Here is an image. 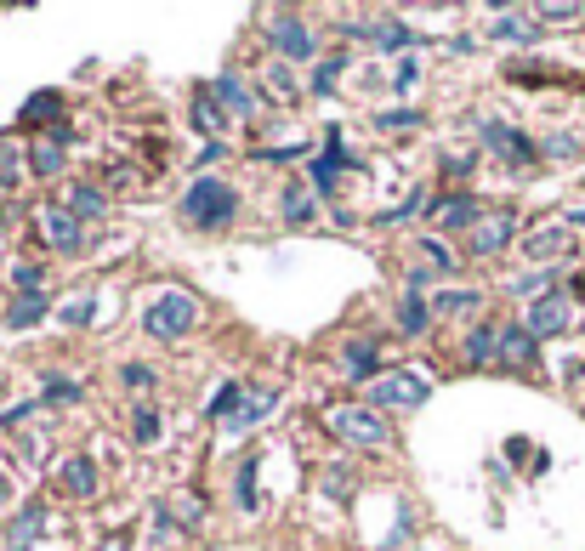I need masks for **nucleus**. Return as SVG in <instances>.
Returning <instances> with one entry per match:
<instances>
[{"instance_id":"obj_17","label":"nucleus","mask_w":585,"mask_h":551,"mask_svg":"<svg viewBox=\"0 0 585 551\" xmlns=\"http://www.w3.org/2000/svg\"><path fill=\"white\" fill-rule=\"evenodd\" d=\"M46 517H52V512H46V500H29V506L6 523V529H12V534H6V551H29V546H35L40 534H46Z\"/></svg>"},{"instance_id":"obj_13","label":"nucleus","mask_w":585,"mask_h":551,"mask_svg":"<svg viewBox=\"0 0 585 551\" xmlns=\"http://www.w3.org/2000/svg\"><path fill=\"white\" fill-rule=\"evenodd\" d=\"M57 489H63L69 500H91L97 489H103V472H97L91 455H74V461H63V472H57Z\"/></svg>"},{"instance_id":"obj_24","label":"nucleus","mask_w":585,"mask_h":551,"mask_svg":"<svg viewBox=\"0 0 585 551\" xmlns=\"http://www.w3.org/2000/svg\"><path fill=\"white\" fill-rule=\"evenodd\" d=\"M52 313V296L46 290H29V296H18V302L6 307V330H29V324H40Z\"/></svg>"},{"instance_id":"obj_6","label":"nucleus","mask_w":585,"mask_h":551,"mask_svg":"<svg viewBox=\"0 0 585 551\" xmlns=\"http://www.w3.org/2000/svg\"><path fill=\"white\" fill-rule=\"evenodd\" d=\"M512 239H517V211H483L478 228L466 233V250L489 262V256H500V250L512 245Z\"/></svg>"},{"instance_id":"obj_38","label":"nucleus","mask_w":585,"mask_h":551,"mask_svg":"<svg viewBox=\"0 0 585 551\" xmlns=\"http://www.w3.org/2000/svg\"><path fill=\"white\" fill-rule=\"evenodd\" d=\"M120 381L131 392H154V387H160V375L148 370V364H137V358H131V364H120Z\"/></svg>"},{"instance_id":"obj_16","label":"nucleus","mask_w":585,"mask_h":551,"mask_svg":"<svg viewBox=\"0 0 585 551\" xmlns=\"http://www.w3.org/2000/svg\"><path fill=\"white\" fill-rule=\"evenodd\" d=\"M211 97L222 103V114H233V120H256V97H250V86L239 80V74H216Z\"/></svg>"},{"instance_id":"obj_49","label":"nucleus","mask_w":585,"mask_h":551,"mask_svg":"<svg viewBox=\"0 0 585 551\" xmlns=\"http://www.w3.org/2000/svg\"><path fill=\"white\" fill-rule=\"evenodd\" d=\"M6 495H12V483H6V472H0V506H6Z\"/></svg>"},{"instance_id":"obj_32","label":"nucleus","mask_w":585,"mask_h":551,"mask_svg":"<svg viewBox=\"0 0 585 551\" xmlns=\"http://www.w3.org/2000/svg\"><path fill=\"white\" fill-rule=\"evenodd\" d=\"M160 432H165L160 409H137V415H131V438H137L142 449H148V444H160Z\"/></svg>"},{"instance_id":"obj_10","label":"nucleus","mask_w":585,"mask_h":551,"mask_svg":"<svg viewBox=\"0 0 585 551\" xmlns=\"http://www.w3.org/2000/svg\"><path fill=\"white\" fill-rule=\"evenodd\" d=\"M523 330H529L534 341L563 336V330H568V296H557V290L534 296V302H529V319H523Z\"/></svg>"},{"instance_id":"obj_39","label":"nucleus","mask_w":585,"mask_h":551,"mask_svg":"<svg viewBox=\"0 0 585 551\" xmlns=\"http://www.w3.org/2000/svg\"><path fill=\"white\" fill-rule=\"evenodd\" d=\"M18 177H23V154L12 143H0V188L12 194V188H18Z\"/></svg>"},{"instance_id":"obj_4","label":"nucleus","mask_w":585,"mask_h":551,"mask_svg":"<svg viewBox=\"0 0 585 551\" xmlns=\"http://www.w3.org/2000/svg\"><path fill=\"white\" fill-rule=\"evenodd\" d=\"M426 398H432V375L421 370H381L375 381H364L370 409H421Z\"/></svg>"},{"instance_id":"obj_27","label":"nucleus","mask_w":585,"mask_h":551,"mask_svg":"<svg viewBox=\"0 0 585 551\" xmlns=\"http://www.w3.org/2000/svg\"><path fill=\"white\" fill-rule=\"evenodd\" d=\"M194 131H205V137H222V131H228V114H222V103L211 97V86L194 91Z\"/></svg>"},{"instance_id":"obj_30","label":"nucleus","mask_w":585,"mask_h":551,"mask_svg":"<svg viewBox=\"0 0 585 551\" xmlns=\"http://www.w3.org/2000/svg\"><path fill=\"white\" fill-rule=\"evenodd\" d=\"M256 455H245L239 461V478H233V500H239V512H256Z\"/></svg>"},{"instance_id":"obj_34","label":"nucleus","mask_w":585,"mask_h":551,"mask_svg":"<svg viewBox=\"0 0 585 551\" xmlns=\"http://www.w3.org/2000/svg\"><path fill=\"white\" fill-rule=\"evenodd\" d=\"M262 80H267V91H273L279 103H290V97H296V74H290V63H267Z\"/></svg>"},{"instance_id":"obj_47","label":"nucleus","mask_w":585,"mask_h":551,"mask_svg":"<svg viewBox=\"0 0 585 551\" xmlns=\"http://www.w3.org/2000/svg\"><path fill=\"white\" fill-rule=\"evenodd\" d=\"M97 551H125V534H114V540H103Z\"/></svg>"},{"instance_id":"obj_7","label":"nucleus","mask_w":585,"mask_h":551,"mask_svg":"<svg viewBox=\"0 0 585 551\" xmlns=\"http://www.w3.org/2000/svg\"><path fill=\"white\" fill-rule=\"evenodd\" d=\"M267 40H273V52H279V63H307V57L319 52V40H313V29H307L302 18H290V12H279V18L267 23Z\"/></svg>"},{"instance_id":"obj_37","label":"nucleus","mask_w":585,"mask_h":551,"mask_svg":"<svg viewBox=\"0 0 585 551\" xmlns=\"http://www.w3.org/2000/svg\"><path fill=\"white\" fill-rule=\"evenodd\" d=\"M46 114H63V97H57V91H35V97H29V103H23V120H46Z\"/></svg>"},{"instance_id":"obj_35","label":"nucleus","mask_w":585,"mask_h":551,"mask_svg":"<svg viewBox=\"0 0 585 551\" xmlns=\"http://www.w3.org/2000/svg\"><path fill=\"white\" fill-rule=\"evenodd\" d=\"M91 319H97V296H69V302H63V324L86 330Z\"/></svg>"},{"instance_id":"obj_23","label":"nucleus","mask_w":585,"mask_h":551,"mask_svg":"<svg viewBox=\"0 0 585 551\" xmlns=\"http://www.w3.org/2000/svg\"><path fill=\"white\" fill-rule=\"evenodd\" d=\"M489 40H512V46H534L540 40V29H534L529 12H500L495 23H489Z\"/></svg>"},{"instance_id":"obj_18","label":"nucleus","mask_w":585,"mask_h":551,"mask_svg":"<svg viewBox=\"0 0 585 551\" xmlns=\"http://www.w3.org/2000/svg\"><path fill=\"white\" fill-rule=\"evenodd\" d=\"M279 216L290 222V228H307V222L319 216V194H313L307 182H284V194H279Z\"/></svg>"},{"instance_id":"obj_12","label":"nucleus","mask_w":585,"mask_h":551,"mask_svg":"<svg viewBox=\"0 0 585 551\" xmlns=\"http://www.w3.org/2000/svg\"><path fill=\"white\" fill-rule=\"evenodd\" d=\"M273 409H279V392H273V387H256V392H245V404L222 421V432H228V438H239V432H250L256 421H267Z\"/></svg>"},{"instance_id":"obj_9","label":"nucleus","mask_w":585,"mask_h":551,"mask_svg":"<svg viewBox=\"0 0 585 551\" xmlns=\"http://www.w3.org/2000/svg\"><path fill=\"white\" fill-rule=\"evenodd\" d=\"M40 233H46V245L74 256V250H86V222L63 205H40Z\"/></svg>"},{"instance_id":"obj_22","label":"nucleus","mask_w":585,"mask_h":551,"mask_svg":"<svg viewBox=\"0 0 585 551\" xmlns=\"http://www.w3.org/2000/svg\"><path fill=\"white\" fill-rule=\"evenodd\" d=\"M375 364H381V347L375 341H341V370L353 375V381H375Z\"/></svg>"},{"instance_id":"obj_2","label":"nucleus","mask_w":585,"mask_h":551,"mask_svg":"<svg viewBox=\"0 0 585 551\" xmlns=\"http://www.w3.org/2000/svg\"><path fill=\"white\" fill-rule=\"evenodd\" d=\"M324 427L336 432L341 444H353V449H392L387 415L370 409V404H324Z\"/></svg>"},{"instance_id":"obj_31","label":"nucleus","mask_w":585,"mask_h":551,"mask_svg":"<svg viewBox=\"0 0 585 551\" xmlns=\"http://www.w3.org/2000/svg\"><path fill=\"white\" fill-rule=\"evenodd\" d=\"M239 404H245V387H239V381H222V387H216V398L205 404V415H211V421H228Z\"/></svg>"},{"instance_id":"obj_42","label":"nucleus","mask_w":585,"mask_h":551,"mask_svg":"<svg viewBox=\"0 0 585 551\" xmlns=\"http://www.w3.org/2000/svg\"><path fill=\"white\" fill-rule=\"evenodd\" d=\"M472 165H478V154H472V148H461V154L449 148V154H444V171H449V177H472Z\"/></svg>"},{"instance_id":"obj_29","label":"nucleus","mask_w":585,"mask_h":551,"mask_svg":"<svg viewBox=\"0 0 585 551\" xmlns=\"http://www.w3.org/2000/svg\"><path fill=\"white\" fill-rule=\"evenodd\" d=\"M341 69H347V57H341V52H330V57H324V63H319V69H313V80H307V91H313V97H330V91L341 86Z\"/></svg>"},{"instance_id":"obj_20","label":"nucleus","mask_w":585,"mask_h":551,"mask_svg":"<svg viewBox=\"0 0 585 551\" xmlns=\"http://www.w3.org/2000/svg\"><path fill=\"white\" fill-rule=\"evenodd\" d=\"M347 35H364L370 46H381V52H409V46H415V29H404L398 18H381V23H370V29H347Z\"/></svg>"},{"instance_id":"obj_21","label":"nucleus","mask_w":585,"mask_h":551,"mask_svg":"<svg viewBox=\"0 0 585 551\" xmlns=\"http://www.w3.org/2000/svg\"><path fill=\"white\" fill-rule=\"evenodd\" d=\"M432 319H438V313H432V296L404 290V302H398V330H404V336H426V330H432Z\"/></svg>"},{"instance_id":"obj_44","label":"nucleus","mask_w":585,"mask_h":551,"mask_svg":"<svg viewBox=\"0 0 585 551\" xmlns=\"http://www.w3.org/2000/svg\"><path fill=\"white\" fill-rule=\"evenodd\" d=\"M12 279H18V285H23V296H29V290H40V279H46V267H35V262H29V267H18Z\"/></svg>"},{"instance_id":"obj_46","label":"nucleus","mask_w":585,"mask_h":551,"mask_svg":"<svg viewBox=\"0 0 585 551\" xmlns=\"http://www.w3.org/2000/svg\"><path fill=\"white\" fill-rule=\"evenodd\" d=\"M574 148H580V143H574V137H551V143H546V154H557V160H568Z\"/></svg>"},{"instance_id":"obj_11","label":"nucleus","mask_w":585,"mask_h":551,"mask_svg":"<svg viewBox=\"0 0 585 551\" xmlns=\"http://www.w3.org/2000/svg\"><path fill=\"white\" fill-rule=\"evenodd\" d=\"M523 256H529V262H563V256H574V228H534L529 239H523Z\"/></svg>"},{"instance_id":"obj_1","label":"nucleus","mask_w":585,"mask_h":551,"mask_svg":"<svg viewBox=\"0 0 585 551\" xmlns=\"http://www.w3.org/2000/svg\"><path fill=\"white\" fill-rule=\"evenodd\" d=\"M239 188L233 182H222V177H199L188 194H182V205H177V216L188 222V228H205V233H216V228H233L239 222Z\"/></svg>"},{"instance_id":"obj_40","label":"nucleus","mask_w":585,"mask_h":551,"mask_svg":"<svg viewBox=\"0 0 585 551\" xmlns=\"http://www.w3.org/2000/svg\"><path fill=\"white\" fill-rule=\"evenodd\" d=\"M381 131H421V108H392V114H375Z\"/></svg>"},{"instance_id":"obj_28","label":"nucleus","mask_w":585,"mask_h":551,"mask_svg":"<svg viewBox=\"0 0 585 551\" xmlns=\"http://www.w3.org/2000/svg\"><path fill=\"white\" fill-rule=\"evenodd\" d=\"M63 211H74L80 222H91V216L108 211V199H103V188H91V182H74L69 194H63Z\"/></svg>"},{"instance_id":"obj_8","label":"nucleus","mask_w":585,"mask_h":551,"mask_svg":"<svg viewBox=\"0 0 585 551\" xmlns=\"http://www.w3.org/2000/svg\"><path fill=\"white\" fill-rule=\"evenodd\" d=\"M478 137L489 148H495L500 160H512L517 171H529L534 160H540V148L529 143V137H523V131H512V125H500V120H478Z\"/></svg>"},{"instance_id":"obj_48","label":"nucleus","mask_w":585,"mask_h":551,"mask_svg":"<svg viewBox=\"0 0 585 551\" xmlns=\"http://www.w3.org/2000/svg\"><path fill=\"white\" fill-rule=\"evenodd\" d=\"M568 228H585V211H568Z\"/></svg>"},{"instance_id":"obj_36","label":"nucleus","mask_w":585,"mask_h":551,"mask_svg":"<svg viewBox=\"0 0 585 551\" xmlns=\"http://www.w3.org/2000/svg\"><path fill=\"white\" fill-rule=\"evenodd\" d=\"M426 199H432V194H426V188H415V194L398 205V211H381L375 222H381V228H392V222H409V216H421V211H426Z\"/></svg>"},{"instance_id":"obj_45","label":"nucleus","mask_w":585,"mask_h":551,"mask_svg":"<svg viewBox=\"0 0 585 551\" xmlns=\"http://www.w3.org/2000/svg\"><path fill=\"white\" fill-rule=\"evenodd\" d=\"M540 18H546V23H568V18H580V6H546Z\"/></svg>"},{"instance_id":"obj_33","label":"nucleus","mask_w":585,"mask_h":551,"mask_svg":"<svg viewBox=\"0 0 585 551\" xmlns=\"http://www.w3.org/2000/svg\"><path fill=\"white\" fill-rule=\"evenodd\" d=\"M80 398V381H69V375H46V387H40V404H74Z\"/></svg>"},{"instance_id":"obj_26","label":"nucleus","mask_w":585,"mask_h":551,"mask_svg":"<svg viewBox=\"0 0 585 551\" xmlns=\"http://www.w3.org/2000/svg\"><path fill=\"white\" fill-rule=\"evenodd\" d=\"M500 358V324H478L472 336H466V364L483 370V364H495Z\"/></svg>"},{"instance_id":"obj_14","label":"nucleus","mask_w":585,"mask_h":551,"mask_svg":"<svg viewBox=\"0 0 585 551\" xmlns=\"http://www.w3.org/2000/svg\"><path fill=\"white\" fill-rule=\"evenodd\" d=\"M478 216H483V205L472 194H444L438 205H432V222H438L444 233H455V228L472 233V228H478Z\"/></svg>"},{"instance_id":"obj_25","label":"nucleus","mask_w":585,"mask_h":551,"mask_svg":"<svg viewBox=\"0 0 585 551\" xmlns=\"http://www.w3.org/2000/svg\"><path fill=\"white\" fill-rule=\"evenodd\" d=\"M478 307H483V290H472V285H455L444 296H432V313L438 319H461V313H478Z\"/></svg>"},{"instance_id":"obj_5","label":"nucleus","mask_w":585,"mask_h":551,"mask_svg":"<svg viewBox=\"0 0 585 551\" xmlns=\"http://www.w3.org/2000/svg\"><path fill=\"white\" fill-rule=\"evenodd\" d=\"M347 165H358V160L347 154V143H341V131L330 125V137H324V148L313 154V165H307V188L330 199V194L341 188V171H347Z\"/></svg>"},{"instance_id":"obj_3","label":"nucleus","mask_w":585,"mask_h":551,"mask_svg":"<svg viewBox=\"0 0 585 551\" xmlns=\"http://www.w3.org/2000/svg\"><path fill=\"white\" fill-rule=\"evenodd\" d=\"M194 324H199V296H188V290H160L142 307V336L154 341H182Z\"/></svg>"},{"instance_id":"obj_43","label":"nucleus","mask_w":585,"mask_h":551,"mask_svg":"<svg viewBox=\"0 0 585 551\" xmlns=\"http://www.w3.org/2000/svg\"><path fill=\"white\" fill-rule=\"evenodd\" d=\"M415 80H421V63H415V57H404V63H398V74H392V91H415Z\"/></svg>"},{"instance_id":"obj_41","label":"nucleus","mask_w":585,"mask_h":551,"mask_svg":"<svg viewBox=\"0 0 585 551\" xmlns=\"http://www.w3.org/2000/svg\"><path fill=\"white\" fill-rule=\"evenodd\" d=\"M302 154H313L307 143H290V148H256V160L262 165H284V160H302Z\"/></svg>"},{"instance_id":"obj_19","label":"nucleus","mask_w":585,"mask_h":551,"mask_svg":"<svg viewBox=\"0 0 585 551\" xmlns=\"http://www.w3.org/2000/svg\"><path fill=\"white\" fill-rule=\"evenodd\" d=\"M63 165H69V131L35 137V148H29V171H35V177H57Z\"/></svg>"},{"instance_id":"obj_15","label":"nucleus","mask_w":585,"mask_h":551,"mask_svg":"<svg viewBox=\"0 0 585 551\" xmlns=\"http://www.w3.org/2000/svg\"><path fill=\"white\" fill-rule=\"evenodd\" d=\"M534 358H540V341H534L523 324H500V358H495V364H512V370H534Z\"/></svg>"}]
</instances>
